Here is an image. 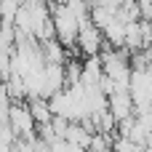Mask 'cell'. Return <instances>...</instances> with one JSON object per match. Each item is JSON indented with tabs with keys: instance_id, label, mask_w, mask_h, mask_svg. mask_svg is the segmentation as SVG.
I'll list each match as a JSON object with an SVG mask.
<instances>
[{
	"instance_id": "obj_2",
	"label": "cell",
	"mask_w": 152,
	"mask_h": 152,
	"mask_svg": "<svg viewBox=\"0 0 152 152\" xmlns=\"http://www.w3.org/2000/svg\"><path fill=\"white\" fill-rule=\"evenodd\" d=\"M75 43H77V48H80V53L86 59H94V56H99V51L104 45V37H102V32L91 21H86V24H80V32H77Z\"/></svg>"
},
{
	"instance_id": "obj_1",
	"label": "cell",
	"mask_w": 152,
	"mask_h": 152,
	"mask_svg": "<svg viewBox=\"0 0 152 152\" xmlns=\"http://www.w3.org/2000/svg\"><path fill=\"white\" fill-rule=\"evenodd\" d=\"M51 24H53V35L59 37L61 45H75L77 32H80V21L75 19V13H69V8L64 3H56L51 11Z\"/></svg>"
},
{
	"instance_id": "obj_3",
	"label": "cell",
	"mask_w": 152,
	"mask_h": 152,
	"mask_svg": "<svg viewBox=\"0 0 152 152\" xmlns=\"http://www.w3.org/2000/svg\"><path fill=\"white\" fill-rule=\"evenodd\" d=\"M5 118H8V126L16 131V134H29L32 131V126H35V120H32V115H29V107L27 104H21V102H16L13 107H8V112H5Z\"/></svg>"
}]
</instances>
